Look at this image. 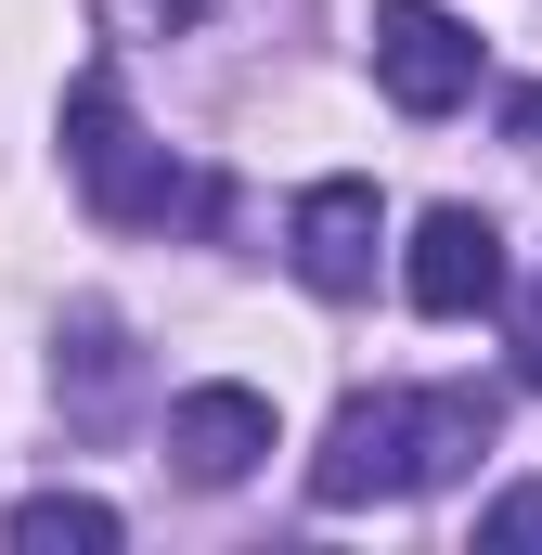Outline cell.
<instances>
[{
  "label": "cell",
  "instance_id": "cell-1",
  "mask_svg": "<svg viewBox=\"0 0 542 555\" xmlns=\"http://www.w3.org/2000/svg\"><path fill=\"white\" fill-rule=\"evenodd\" d=\"M504 401L491 388H349L323 452H310V504L323 517H362V504H413V491H452L478 452H491Z\"/></svg>",
  "mask_w": 542,
  "mask_h": 555
},
{
  "label": "cell",
  "instance_id": "cell-9",
  "mask_svg": "<svg viewBox=\"0 0 542 555\" xmlns=\"http://www.w3.org/2000/svg\"><path fill=\"white\" fill-rule=\"evenodd\" d=\"M91 13H104L117 39H194V26H220L233 0H91Z\"/></svg>",
  "mask_w": 542,
  "mask_h": 555
},
{
  "label": "cell",
  "instance_id": "cell-6",
  "mask_svg": "<svg viewBox=\"0 0 542 555\" xmlns=\"http://www.w3.org/2000/svg\"><path fill=\"white\" fill-rule=\"evenodd\" d=\"M52 401H65V426L78 439H117L142 401V349H130V323L104 310V297H78L65 323H52Z\"/></svg>",
  "mask_w": 542,
  "mask_h": 555
},
{
  "label": "cell",
  "instance_id": "cell-10",
  "mask_svg": "<svg viewBox=\"0 0 542 555\" xmlns=\"http://www.w3.org/2000/svg\"><path fill=\"white\" fill-rule=\"evenodd\" d=\"M478 555H542V478H517V491L478 517Z\"/></svg>",
  "mask_w": 542,
  "mask_h": 555
},
{
  "label": "cell",
  "instance_id": "cell-8",
  "mask_svg": "<svg viewBox=\"0 0 542 555\" xmlns=\"http://www.w3.org/2000/svg\"><path fill=\"white\" fill-rule=\"evenodd\" d=\"M13 543L26 555H117V504L104 491H26L13 504Z\"/></svg>",
  "mask_w": 542,
  "mask_h": 555
},
{
  "label": "cell",
  "instance_id": "cell-7",
  "mask_svg": "<svg viewBox=\"0 0 542 555\" xmlns=\"http://www.w3.org/2000/svg\"><path fill=\"white\" fill-rule=\"evenodd\" d=\"M259 465H271V401L259 388L220 375V388H181L168 401V478L181 491H246Z\"/></svg>",
  "mask_w": 542,
  "mask_h": 555
},
{
  "label": "cell",
  "instance_id": "cell-2",
  "mask_svg": "<svg viewBox=\"0 0 542 555\" xmlns=\"http://www.w3.org/2000/svg\"><path fill=\"white\" fill-rule=\"evenodd\" d=\"M52 130H65V181L91 194V220H117V233H155V220H181V207H194L181 155L142 130V104H130V78H117V65H78Z\"/></svg>",
  "mask_w": 542,
  "mask_h": 555
},
{
  "label": "cell",
  "instance_id": "cell-12",
  "mask_svg": "<svg viewBox=\"0 0 542 555\" xmlns=\"http://www.w3.org/2000/svg\"><path fill=\"white\" fill-rule=\"evenodd\" d=\"M504 142H530V155H542V78H530V91H504Z\"/></svg>",
  "mask_w": 542,
  "mask_h": 555
},
{
  "label": "cell",
  "instance_id": "cell-5",
  "mask_svg": "<svg viewBox=\"0 0 542 555\" xmlns=\"http://www.w3.org/2000/svg\"><path fill=\"white\" fill-rule=\"evenodd\" d=\"M284 259H297V284L310 297H362L375 284V259H388V194L375 181H310L297 207H284Z\"/></svg>",
  "mask_w": 542,
  "mask_h": 555
},
{
  "label": "cell",
  "instance_id": "cell-3",
  "mask_svg": "<svg viewBox=\"0 0 542 555\" xmlns=\"http://www.w3.org/2000/svg\"><path fill=\"white\" fill-rule=\"evenodd\" d=\"M375 91L401 117H452L478 104V26L439 0H375Z\"/></svg>",
  "mask_w": 542,
  "mask_h": 555
},
{
  "label": "cell",
  "instance_id": "cell-4",
  "mask_svg": "<svg viewBox=\"0 0 542 555\" xmlns=\"http://www.w3.org/2000/svg\"><path fill=\"white\" fill-rule=\"evenodd\" d=\"M401 297L426 323H478V310H504V220L491 207H426L401 246Z\"/></svg>",
  "mask_w": 542,
  "mask_h": 555
},
{
  "label": "cell",
  "instance_id": "cell-11",
  "mask_svg": "<svg viewBox=\"0 0 542 555\" xmlns=\"http://www.w3.org/2000/svg\"><path fill=\"white\" fill-rule=\"evenodd\" d=\"M517 375H530V388H542V284H530V297H517Z\"/></svg>",
  "mask_w": 542,
  "mask_h": 555
}]
</instances>
